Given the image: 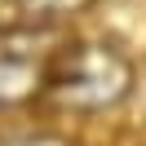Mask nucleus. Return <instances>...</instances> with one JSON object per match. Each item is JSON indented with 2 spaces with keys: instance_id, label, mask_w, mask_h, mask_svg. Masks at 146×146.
Returning <instances> with one entry per match:
<instances>
[{
  "instance_id": "f257e3e1",
  "label": "nucleus",
  "mask_w": 146,
  "mask_h": 146,
  "mask_svg": "<svg viewBox=\"0 0 146 146\" xmlns=\"http://www.w3.org/2000/svg\"><path fill=\"white\" fill-rule=\"evenodd\" d=\"M49 89L62 93L66 102H75L80 111H102L128 93V62L106 49H71V53L58 62V71H49Z\"/></svg>"
}]
</instances>
